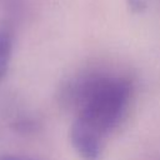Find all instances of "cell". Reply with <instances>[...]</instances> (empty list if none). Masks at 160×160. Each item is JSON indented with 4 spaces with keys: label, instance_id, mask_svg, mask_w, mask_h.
<instances>
[{
    "label": "cell",
    "instance_id": "cell-1",
    "mask_svg": "<svg viewBox=\"0 0 160 160\" xmlns=\"http://www.w3.org/2000/svg\"><path fill=\"white\" fill-rule=\"evenodd\" d=\"M78 96L80 110L76 120L104 138L122 120L130 100V86L119 78H92L80 86Z\"/></svg>",
    "mask_w": 160,
    "mask_h": 160
},
{
    "label": "cell",
    "instance_id": "cell-2",
    "mask_svg": "<svg viewBox=\"0 0 160 160\" xmlns=\"http://www.w3.org/2000/svg\"><path fill=\"white\" fill-rule=\"evenodd\" d=\"M70 139L75 151L84 160H99L102 152V136L79 120L71 125Z\"/></svg>",
    "mask_w": 160,
    "mask_h": 160
},
{
    "label": "cell",
    "instance_id": "cell-3",
    "mask_svg": "<svg viewBox=\"0 0 160 160\" xmlns=\"http://www.w3.org/2000/svg\"><path fill=\"white\" fill-rule=\"evenodd\" d=\"M14 39L12 34L8 28H1L0 29V81L5 76L10 60H11V54H12V45Z\"/></svg>",
    "mask_w": 160,
    "mask_h": 160
},
{
    "label": "cell",
    "instance_id": "cell-4",
    "mask_svg": "<svg viewBox=\"0 0 160 160\" xmlns=\"http://www.w3.org/2000/svg\"><path fill=\"white\" fill-rule=\"evenodd\" d=\"M0 160H30V159L19 155H4L2 158H0Z\"/></svg>",
    "mask_w": 160,
    "mask_h": 160
}]
</instances>
